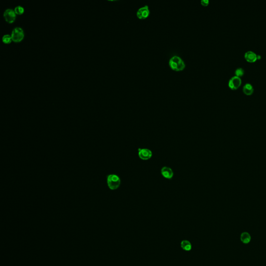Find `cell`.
Here are the masks:
<instances>
[{
	"instance_id": "5bb4252c",
	"label": "cell",
	"mask_w": 266,
	"mask_h": 266,
	"mask_svg": "<svg viewBox=\"0 0 266 266\" xmlns=\"http://www.w3.org/2000/svg\"><path fill=\"white\" fill-rule=\"evenodd\" d=\"M12 40V37L8 34H5L2 38V41H3V42L5 43H7V44L11 43Z\"/></svg>"
},
{
	"instance_id": "9a60e30c",
	"label": "cell",
	"mask_w": 266,
	"mask_h": 266,
	"mask_svg": "<svg viewBox=\"0 0 266 266\" xmlns=\"http://www.w3.org/2000/svg\"><path fill=\"white\" fill-rule=\"evenodd\" d=\"M15 11L16 14L20 15V14H22L23 13V12H24V9H23V8L22 6H18L17 7H16L15 8V11Z\"/></svg>"
},
{
	"instance_id": "2e32d148",
	"label": "cell",
	"mask_w": 266,
	"mask_h": 266,
	"mask_svg": "<svg viewBox=\"0 0 266 266\" xmlns=\"http://www.w3.org/2000/svg\"><path fill=\"white\" fill-rule=\"evenodd\" d=\"M209 1L208 0H201V4L204 6H208L209 4Z\"/></svg>"
},
{
	"instance_id": "e0dca14e",
	"label": "cell",
	"mask_w": 266,
	"mask_h": 266,
	"mask_svg": "<svg viewBox=\"0 0 266 266\" xmlns=\"http://www.w3.org/2000/svg\"><path fill=\"white\" fill-rule=\"evenodd\" d=\"M260 58H261V56H260V55H257V59H260Z\"/></svg>"
},
{
	"instance_id": "8992f818",
	"label": "cell",
	"mask_w": 266,
	"mask_h": 266,
	"mask_svg": "<svg viewBox=\"0 0 266 266\" xmlns=\"http://www.w3.org/2000/svg\"><path fill=\"white\" fill-rule=\"evenodd\" d=\"M138 154L140 159L143 160H148L152 157V152L150 150L146 148H139L138 150Z\"/></svg>"
},
{
	"instance_id": "52a82bcc",
	"label": "cell",
	"mask_w": 266,
	"mask_h": 266,
	"mask_svg": "<svg viewBox=\"0 0 266 266\" xmlns=\"http://www.w3.org/2000/svg\"><path fill=\"white\" fill-rule=\"evenodd\" d=\"M4 17L6 22L12 23L14 22L16 18V13L15 11L12 9H7L4 13Z\"/></svg>"
},
{
	"instance_id": "7c38bea8",
	"label": "cell",
	"mask_w": 266,
	"mask_h": 266,
	"mask_svg": "<svg viewBox=\"0 0 266 266\" xmlns=\"http://www.w3.org/2000/svg\"><path fill=\"white\" fill-rule=\"evenodd\" d=\"M181 247L182 248L186 251H190L192 248L191 244L188 240H183L181 243Z\"/></svg>"
},
{
	"instance_id": "5b68a950",
	"label": "cell",
	"mask_w": 266,
	"mask_h": 266,
	"mask_svg": "<svg viewBox=\"0 0 266 266\" xmlns=\"http://www.w3.org/2000/svg\"><path fill=\"white\" fill-rule=\"evenodd\" d=\"M241 83L242 80L240 77L234 76L230 78L228 85L229 88L232 89H237L241 86Z\"/></svg>"
},
{
	"instance_id": "ba28073f",
	"label": "cell",
	"mask_w": 266,
	"mask_h": 266,
	"mask_svg": "<svg viewBox=\"0 0 266 266\" xmlns=\"http://www.w3.org/2000/svg\"><path fill=\"white\" fill-rule=\"evenodd\" d=\"M161 173L163 177L168 179H171L174 176V172L172 169L168 166H164L162 168Z\"/></svg>"
},
{
	"instance_id": "6da1fadb",
	"label": "cell",
	"mask_w": 266,
	"mask_h": 266,
	"mask_svg": "<svg viewBox=\"0 0 266 266\" xmlns=\"http://www.w3.org/2000/svg\"><path fill=\"white\" fill-rule=\"evenodd\" d=\"M168 63L171 69L174 71H183L186 67L185 62L179 56L174 55L171 57Z\"/></svg>"
},
{
	"instance_id": "8fae6325",
	"label": "cell",
	"mask_w": 266,
	"mask_h": 266,
	"mask_svg": "<svg viewBox=\"0 0 266 266\" xmlns=\"http://www.w3.org/2000/svg\"><path fill=\"white\" fill-rule=\"evenodd\" d=\"M240 239H241L242 242H243L244 244H248L251 242V236L248 232H243L241 234Z\"/></svg>"
},
{
	"instance_id": "9c48e42d",
	"label": "cell",
	"mask_w": 266,
	"mask_h": 266,
	"mask_svg": "<svg viewBox=\"0 0 266 266\" xmlns=\"http://www.w3.org/2000/svg\"><path fill=\"white\" fill-rule=\"evenodd\" d=\"M244 57L248 62L254 63L257 59V55L253 51H248L245 53Z\"/></svg>"
},
{
	"instance_id": "30bf717a",
	"label": "cell",
	"mask_w": 266,
	"mask_h": 266,
	"mask_svg": "<svg viewBox=\"0 0 266 266\" xmlns=\"http://www.w3.org/2000/svg\"><path fill=\"white\" fill-rule=\"evenodd\" d=\"M254 88L251 83H247L243 86V91L247 95H251L254 92Z\"/></svg>"
},
{
	"instance_id": "4fadbf2b",
	"label": "cell",
	"mask_w": 266,
	"mask_h": 266,
	"mask_svg": "<svg viewBox=\"0 0 266 266\" xmlns=\"http://www.w3.org/2000/svg\"><path fill=\"white\" fill-rule=\"evenodd\" d=\"M244 70L242 68H238L235 70V76H238V77L243 76L244 74Z\"/></svg>"
},
{
	"instance_id": "277c9868",
	"label": "cell",
	"mask_w": 266,
	"mask_h": 266,
	"mask_svg": "<svg viewBox=\"0 0 266 266\" xmlns=\"http://www.w3.org/2000/svg\"><path fill=\"white\" fill-rule=\"evenodd\" d=\"M150 15V10L149 6L147 5L139 8L136 13L137 17L140 19H145L148 18Z\"/></svg>"
},
{
	"instance_id": "7a4b0ae2",
	"label": "cell",
	"mask_w": 266,
	"mask_h": 266,
	"mask_svg": "<svg viewBox=\"0 0 266 266\" xmlns=\"http://www.w3.org/2000/svg\"><path fill=\"white\" fill-rule=\"evenodd\" d=\"M107 185L110 189L115 190L120 186L121 179L115 174H110L107 178Z\"/></svg>"
},
{
	"instance_id": "3957f363",
	"label": "cell",
	"mask_w": 266,
	"mask_h": 266,
	"mask_svg": "<svg viewBox=\"0 0 266 266\" xmlns=\"http://www.w3.org/2000/svg\"><path fill=\"white\" fill-rule=\"evenodd\" d=\"M11 37L13 41L15 42H19L24 37L23 30L20 27H16L13 30Z\"/></svg>"
}]
</instances>
